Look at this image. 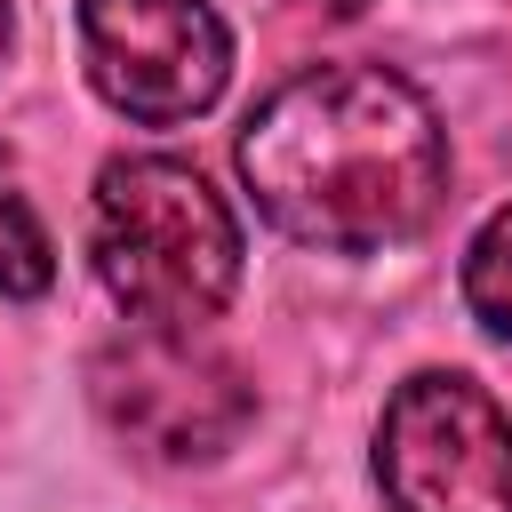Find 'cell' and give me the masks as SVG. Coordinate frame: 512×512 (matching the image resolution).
Returning <instances> with one entry per match:
<instances>
[{"label":"cell","instance_id":"cell-2","mask_svg":"<svg viewBox=\"0 0 512 512\" xmlns=\"http://www.w3.org/2000/svg\"><path fill=\"white\" fill-rule=\"evenodd\" d=\"M88 256H96L104 296L136 328L192 336L200 320L224 312V296L240 280V224L192 160L128 152L96 176Z\"/></svg>","mask_w":512,"mask_h":512},{"label":"cell","instance_id":"cell-9","mask_svg":"<svg viewBox=\"0 0 512 512\" xmlns=\"http://www.w3.org/2000/svg\"><path fill=\"white\" fill-rule=\"evenodd\" d=\"M0 48H8V0H0Z\"/></svg>","mask_w":512,"mask_h":512},{"label":"cell","instance_id":"cell-5","mask_svg":"<svg viewBox=\"0 0 512 512\" xmlns=\"http://www.w3.org/2000/svg\"><path fill=\"white\" fill-rule=\"evenodd\" d=\"M80 56L112 112L176 128L232 80V32L208 0H80Z\"/></svg>","mask_w":512,"mask_h":512},{"label":"cell","instance_id":"cell-1","mask_svg":"<svg viewBox=\"0 0 512 512\" xmlns=\"http://www.w3.org/2000/svg\"><path fill=\"white\" fill-rule=\"evenodd\" d=\"M256 208L328 256H368L432 224L448 192L440 112L384 64H312L240 128Z\"/></svg>","mask_w":512,"mask_h":512},{"label":"cell","instance_id":"cell-4","mask_svg":"<svg viewBox=\"0 0 512 512\" xmlns=\"http://www.w3.org/2000/svg\"><path fill=\"white\" fill-rule=\"evenodd\" d=\"M88 392H96L104 424L128 448H144L152 464H208L256 416L248 376L224 352H208L200 336H168V328L112 336L88 368Z\"/></svg>","mask_w":512,"mask_h":512},{"label":"cell","instance_id":"cell-8","mask_svg":"<svg viewBox=\"0 0 512 512\" xmlns=\"http://www.w3.org/2000/svg\"><path fill=\"white\" fill-rule=\"evenodd\" d=\"M304 8H328V16H352L360 0H304Z\"/></svg>","mask_w":512,"mask_h":512},{"label":"cell","instance_id":"cell-6","mask_svg":"<svg viewBox=\"0 0 512 512\" xmlns=\"http://www.w3.org/2000/svg\"><path fill=\"white\" fill-rule=\"evenodd\" d=\"M464 304L480 328L512 336V208H496L464 248Z\"/></svg>","mask_w":512,"mask_h":512},{"label":"cell","instance_id":"cell-7","mask_svg":"<svg viewBox=\"0 0 512 512\" xmlns=\"http://www.w3.org/2000/svg\"><path fill=\"white\" fill-rule=\"evenodd\" d=\"M56 280V248L32 216V200L0 176V296H40Z\"/></svg>","mask_w":512,"mask_h":512},{"label":"cell","instance_id":"cell-3","mask_svg":"<svg viewBox=\"0 0 512 512\" xmlns=\"http://www.w3.org/2000/svg\"><path fill=\"white\" fill-rule=\"evenodd\" d=\"M376 488L392 512H512V416L456 368H424L376 424Z\"/></svg>","mask_w":512,"mask_h":512}]
</instances>
